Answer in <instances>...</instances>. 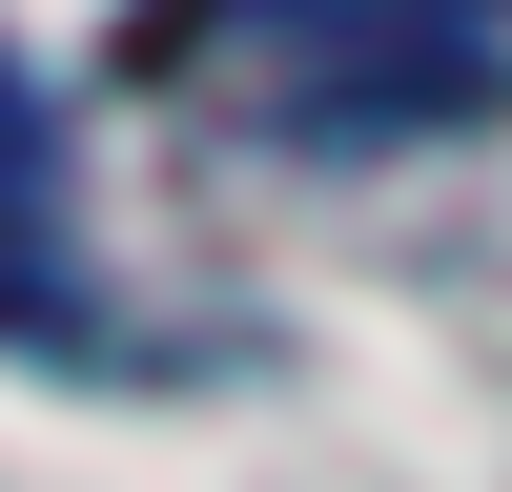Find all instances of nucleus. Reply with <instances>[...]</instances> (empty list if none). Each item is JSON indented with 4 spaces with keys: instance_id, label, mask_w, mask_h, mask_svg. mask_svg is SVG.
<instances>
[{
    "instance_id": "nucleus-2",
    "label": "nucleus",
    "mask_w": 512,
    "mask_h": 492,
    "mask_svg": "<svg viewBox=\"0 0 512 492\" xmlns=\"http://www.w3.org/2000/svg\"><path fill=\"white\" fill-rule=\"evenodd\" d=\"M62 328H82V185H62L41 82L0 62V349H62Z\"/></svg>"
},
{
    "instance_id": "nucleus-1",
    "label": "nucleus",
    "mask_w": 512,
    "mask_h": 492,
    "mask_svg": "<svg viewBox=\"0 0 512 492\" xmlns=\"http://www.w3.org/2000/svg\"><path fill=\"white\" fill-rule=\"evenodd\" d=\"M144 62L267 144H390L512 82V0H144Z\"/></svg>"
}]
</instances>
